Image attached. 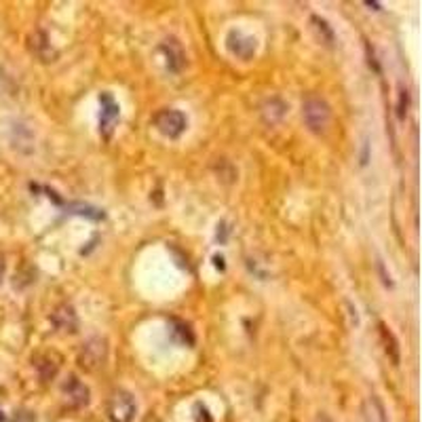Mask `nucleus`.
Returning <instances> with one entry per match:
<instances>
[{
  "instance_id": "obj_1",
  "label": "nucleus",
  "mask_w": 422,
  "mask_h": 422,
  "mask_svg": "<svg viewBox=\"0 0 422 422\" xmlns=\"http://www.w3.org/2000/svg\"><path fill=\"white\" fill-rule=\"evenodd\" d=\"M302 116H304L306 127L312 133H325L332 124V108L325 100L310 95L302 104Z\"/></svg>"
},
{
  "instance_id": "obj_2",
  "label": "nucleus",
  "mask_w": 422,
  "mask_h": 422,
  "mask_svg": "<svg viewBox=\"0 0 422 422\" xmlns=\"http://www.w3.org/2000/svg\"><path fill=\"white\" fill-rule=\"evenodd\" d=\"M108 361V342L104 338H91L82 344L78 352V366L84 372H98Z\"/></svg>"
},
{
  "instance_id": "obj_3",
  "label": "nucleus",
  "mask_w": 422,
  "mask_h": 422,
  "mask_svg": "<svg viewBox=\"0 0 422 422\" xmlns=\"http://www.w3.org/2000/svg\"><path fill=\"white\" fill-rule=\"evenodd\" d=\"M138 414L136 399L129 390H114L108 399V418L110 422H133Z\"/></svg>"
},
{
  "instance_id": "obj_4",
  "label": "nucleus",
  "mask_w": 422,
  "mask_h": 422,
  "mask_svg": "<svg viewBox=\"0 0 422 422\" xmlns=\"http://www.w3.org/2000/svg\"><path fill=\"white\" fill-rule=\"evenodd\" d=\"M154 124L165 138L176 140L186 131L188 120L184 116V112H180V110H162V112L156 114Z\"/></svg>"
},
{
  "instance_id": "obj_5",
  "label": "nucleus",
  "mask_w": 422,
  "mask_h": 422,
  "mask_svg": "<svg viewBox=\"0 0 422 422\" xmlns=\"http://www.w3.org/2000/svg\"><path fill=\"white\" fill-rule=\"evenodd\" d=\"M226 44H228V51L232 53L234 57H238V60H252V57L256 55V49H258V40L254 36H247L243 32H238V30H232L228 34L226 38Z\"/></svg>"
},
{
  "instance_id": "obj_6",
  "label": "nucleus",
  "mask_w": 422,
  "mask_h": 422,
  "mask_svg": "<svg viewBox=\"0 0 422 422\" xmlns=\"http://www.w3.org/2000/svg\"><path fill=\"white\" fill-rule=\"evenodd\" d=\"M100 104H102V116H100V131L104 138H110V133L114 131V124L118 122L120 116V108L118 104L114 102L112 95L106 91L100 95Z\"/></svg>"
},
{
  "instance_id": "obj_7",
  "label": "nucleus",
  "mask_w": 422,
  "mask_h": 422,
  "mask_svg": "<svg viewBox=\"0 0 422 422\" xmlns=\"http://www.w3.org/2000/svg\"><path fill=\"white\" fill-rule=\"evenodd\" d=\"M64 395L70 401V406H74V408H82L89 404V388L76 376H70L64 382Z\"/></svg>"
},
{
  "instance_id": "obj_8",
  "label": "nucleus",
  "mask_w": 422,
  "mask_h": 422,
  "mask_svg": "<svg viewBox=\"0 0 422 422\" xmlns=\"http://www.w3.org/2000/svg\"><path fill=\"white\" fill-rule=\"evenodd\" d=\"M361 412H363V422H388L386 408L378 395H368L363 399Z\"/></svg>"
},
{
  "instance_id": "obj_9",
  "label": "nucleus",
  "mask_w": 422,
  "mask_h": 422,
  "mask_svg": "<svg viewBox=\"0 0 422 422\" xmlns=\"http://www.w3.org/2000/svg\"><path fill=\"white\" fill-rule=\"evenodd\" d=\"M51 319L55 323V328L66 332V334H74L76 328H78V316H76V312L70 304H62L60 308L53 312Z\"/></svg>"
},
{
  "instance_id": "obj_10",
  "label": "nucleus",
  "mask_w": 422,
  "mask_h": 422,
  "mask_svg": "<svg viewBox=\"0 0 422 422\" xmlns=\"http://www.w3.org/2000/svg\"><path fill=\"white\" fill-rule=\"evenodd\" d=\"M378 330H380V342H382V346H384L386 357L392 361V366H397L401 359V350H399V342L395 338V334H392L384 323H378Z\"/></svg>"
},
{
  "instance_id": "obj_11",
  "label": "nucleus",
  "mask_w": 422,
  "mask_h": 422,
  "mask_svg": "<svg viewBox=\"0 0 422 422\" xmlns=\"http://www.w3.org/2000/svg\"><path fill=\"white\" fill-rule=\"evenodd\" d=\"M310 28H312V32H314V36L319 38V40L323 42V44H332L334 42V30L328 26V22L325 19H321V17H316V15H312L310 17Z\"/></svg>"
},
{
  "instance_id": "obj_12",
  "label": "nucleus",
  "mask_w": 422,
  "mask_h": 422,
  "mask_svg": "<svg viewBox=\"0 0 422 422\" xmlns=\"http://www.w3.org/2000/svg\"><path fill=\"white\" fill-rule=\"evenodd\" d=\"M408 114V89L401 87L399 91V118H404Z\"/></svg>"
},
{
  "instance_id": "obj_13",
  "label": "nucleus",
  "mask_w": 422,
  "mask_h": 422,
  "mask_svg": "<svg viewBox=\"0 0 422 422\" xmlns=\"http://www.w3.org/2000/svg\"><path fill=\"white\" fill-rule=\"evenodd\" d=\"M4 270H6V262H4V256L0 254V285H2V279H4Z\"/></svg>"
},
{
  "instance_id": "obj_14",
  "label": "nucleus",
  "mask_w": 422,
  "mask_h": 422,
  "mask_svg": "<svg viewBox=\"0 0 422 422\" xmlns=\"http://www.w3.org/2000/svg\"><path fill=\"white\" fill-rule=\"evenodd\" d=\"M2 420H4V416H2V412H0V422H2Z\"/></svg>"
}]
</instances>
